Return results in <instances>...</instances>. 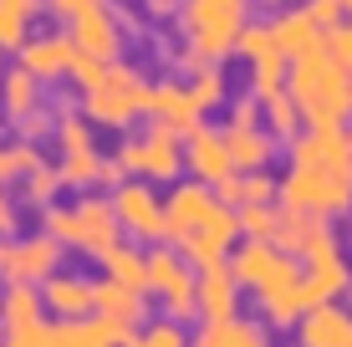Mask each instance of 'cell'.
<instances>
[{
	"label": "cell",
	"instance_id": "42",
	"mask_svg": "<svg viewBox=\"0 0 352 347\" xmlns=\"http://www.w3.org/2000/svg\"><path fill=\"white\" fill-rule=\"evenodd\" d=\"M6 347H52V327H46V322H31V327H10Z\"/></svg>",
	"mask_w": 352,
	"mask_h": 347
},
{
	"label": "cell",
	"instance_id": "20",
	"mask_svg": "<svg viewBox=\"0 0 352 347\" xmlns=\"http://www.w3.org/2000/svg\"><path fill=\"white\" fill-rule=\"evenodd\" d=\"M148 117H159V123L179 128V133H194V128H199V117H204V107L194 102L189 82H184V87H179V82H164V87H153Z\"/></svg>",
	"mask_w": 352,
	"mask_h": 347
},
{
	"label": "cell",
	"instance_id": "30",
	"mask_svg": "<svg viewBox=\"0 0 352 347\" xmlns=\"http://www.w3.org/2000/svg\"><path fill=\"white\" fill-rule=\"evenodd\" d=\"M261 117H265V133H271V138H296V133H301V123H307V117H301V107H296V98H291L286 87L265 98Z\"/></svg>",
	"mask_w": 352,
	"mask_h": 347
},
{
	"label": "cell",
	"instance_id": "3",
	"mask_svg": "<svg viewBox=\"0 0 352 347\" xmlns=\"http://www.w3.org/2000/svg\"><path fill=\"white\" fill-rule=\"evenodd\" d=\"M250 26V0H179V31H184V62L214 67L240 46V31Z\"/></svg>",
	"mask_w": 352,
	"mask_h": 347
},
{
	"label": "cell",
	"instance_id": "34",
	"mask_svg": "<svg viewBox=\"0 0 352 347\" xmlns=\"http://www.w3.org/2000/svg\"><path fill=\"white\" fill-rule=\"evenodd\" d=\"M189 92H194V102H199L204 113H210V107H220V102H225V71H220V62H214V67H194Z\"/></svg>",
	"mask_w": 352,
	"mask_h": 347
},
{
	"label": "cell",
	"instance_id": "33",
	"mask_svg": "<svg viewBox=\"0 0 352 347\" xmlns=\"http://www.w3.org/2000/svg\"><path fill=\"white\" fill-rule=\"evenodd\" d=\"M36 164H41V153H36V143H31V138L6 143V148H0V184H10V179H26Z\"/></svg>",
	"mask_w": 352,
	"mask_h": 347
},
{
	"label": "cell",
	"instance_id": "12",
	"mask_svg": "<svg viewBox=\"0 0 352 347\" xmlns=\"http://www.w3.org/2000/svg\"><path fill=\"white\" fill-rule=\"evenodd\" d=\"M276 245L291 250L296 260H311L322 250H337V235L327 225V214H311V210H281V225H276Z\"/></svg>",
	"mask_w": 352,
	"mask_h": 347
},
{
	"label": "cell",
	"instance_id": "40",
	"mask_svg": "<svg viewBox=\"0 0 352 347\" xmlns=\"http://www.w3.org/2000/svg\"><path fill=\"white\" fill-rule=\"evenodd\" d=\"M41 230H46V235H56L62 245H77V210H56V205H46Z\"/></svg>",
	"mask_w": 352,
	"mask_h": 347
},
{
	"label": "cell",
	"instance_id": "45",
	"mask_svg": "<svg viewBox=\"0 0 352 347\" xmlns=\"http://www.w3.org/2000/svg\"><path fill=\"white\" fill-rule=\"evenodd\" d=\"M261 123V102L256 98H235L230 102V123L225 128H256Z\"/></svg>",
	"mask_w": 352,
	"mask_h": 347
},
{
	"label": "cell",
	"instance_id": "21",
	"mask_svg": "<svg viewBox=\"0 0 352 347\" xmlns=\"http://www.w3.org/2000/svg\"><path fill=\"white\" fill-rule=\"evenodd\" d=\"M301 286H307L311 306H317V302H332L337 291H347V286H352V271H347L342 250H322V256H311L307 271H301Z\"/></svg>",
	"mask_w": 352,
	"mask_h": 347
},
{
	"label": "cell",
	"instance_id": "6",
	"mask_svg": "<svg viewBox=\"0 0 352 347\" xmlns=\"http://www.w3.org/2000/svg\"><path fill=\"white\" fill-rule=\"evenodd\" d=\"M118 159L128 164L133 179H148V184H174L184 169V133L153 117V128H143L138 138L118 143Z\"/></svg>",
	"mask_w": 352,
	"mask_h": 347
},
{
	"label": "cell",
	"instance_id": "28",
	"mask_svg": "<svg viewBox=\"0 0 352 347\" xmlns=\"http://www.w3.org/2000/svg\"><path fill=\"white\" fill-rule=\"evenodd\" d=\"M194 347H271V342H265V332L256 327V322L230 317V322H210L204 337L194 342Z\"/></svg>",
	"mask_w": 352,
	"mask_h": 347
},
{
	"label": "cell",
	"instance_id": "44",
	"mask_svg": "<svg viewBox=\"0 0 352 347\" xmlns=\"http://www.w3.org/2000/svg\"><path fill=\"white\" fill-rule=\"evenodd\" d=\"M327 52H332L342 67H352V16L342 21V26H332V31H327Z\"/></svg>",
	"mask_w": 352,
	"mask_h": 347
},
{
	"label": "cell",
	"instance_id": "48",
	"mask_svg": "<svg viewBox=\"0 0 352 347\" xmlns=\"http://www.w3.org/2000/svg\"><path fill=\"white\" fill-rule=\"evenodd\" d=\"M10 230H16V210H10L6 189H0V235H10Z\"/></svg>",
	"mask_w": 352,
	"mask_h": 347
},
{
	"label": "cell",
	"instance_id": "49",
	"mask_svg": "<svg viewBox=\"0 0 352 347\" xmlns=\"http://www.w3.org/2000/svg\"><path fill=\"white\" fill-rule=\"evenodd\" d=\"M46 5H52L56 16H67V21H72V16H77L82 5H87V0H46Z\"/></svg>",
	"mask_w": 352,
	"mask_h": 347
},
{
	"label": "cell",
	"instance_id": "17",
	"mask_svg": "<svg viewBox=\"0 0 352 347\" xmlns=\"http://www.w3.org/2000/svg\"><path fill=\"white\" fill-rule=\"evenodd\" d=\"M62 271V240L56 235H26V240H16V260H10V271L6 276L10 281H46V276H56Z\"/></svg>",
	"mask_w": 352,
	"mask_h": 347
},
{
	"label": "cell",
	"instance_id": "35",
	"mask_svg": "<svg viewBox=\"0 0 352 347\" xmlns=\"http://www.w3.org/2000/svg\"><path fill=\"white\" fill-rule=\"evenodd\" d=\"M56 189H62V174L46 169V164H36V169L21 179V199H26V205H41V210L56 199Z\"/></svg>",
	"mask_w": 352,
	"mask_h": 347
},
{
	"label": "cell",
	"instance_id": "37",
	"mask_svg": "<svg viewBox=\"0 0 352 347\" xmlns=\"http://www.w3.org/2000/svg\"><path fill=\"white\" fill-rule=\"evenodd\" d=\"M92 117H56V143H62V153H82V148H97L92 143Z\"/></svg>",
	"mask_w": 352,
	"mask_h": 347
},
{
	"label": "cell",
	"instance_id": "23",
	"mask_svg": "<svg viewBox=\"0 0 352 347\" xmlns=\"http://www.w3.org/2000/svg\"><path fill=\"white\" fill-rule=\"evenodd\" d=\"M225 148H230V164H235V174H256L271 164L276 153V138L265 133V128H225Z\"/></svg>",
	"mask_w": 352,
	"mask_h": 347
},
{
	"label": "cell",
	"instance_id": "2",
	"mask_svg": "<svg viewBox=\"0 0 352 347\" xmlns=\"http://www.w3.org/2000/svg\"><path fill=\"white\" fill-rule=\"evenodd\" d=\"M164 220H168L174 250H184V260H194V266L225 260V250L240 240V210L225 205V199L214 194V184H204V179L168 189Z\"/></svg>",
	"mask_w": 352,
	"mask_h": 347
},
{
	"label": "cell",
	"instance_id": "31",
	"mask_svg": "<svg viewBox=\"0 0 352 347\" xmlns=\"http://www.w3.org/2000/svg\"><path fill=\"white\" fill-rule=\"evenodd\" d=\"M307 306H311V296H307V286L296 281V286H286V291L265 296V302H261V312H265V322H271V327H296Z\"/></svg>",
	"mask_w": 352,
	"mask_h": 347
},
{
	"label": "cell",
	"instance_id": "54",
	"mask_svg": "<svg viewBox=\"0 0 352 347\" xmlns=\"http://www.w3.org/2000/svg\"><path fill=\"white\" fill-rule=\"evenodd\" d=\"M347 87H352V67H347Z\"/></svg>",
	"mask_w": 352,
	"mask_h": 347
},
{
	"label": "cell",
	"instance_id": "50",
	"mask_svg": "<svg viewBox=\"0 0 352 347\" xmlns=\"http://www.w3.org/2000/svg\"><path fill=\"white\" fill-rule=\"evenodd\" d=\"M10 260H16V240H10V235H0V276L10 271Z\"/></svg>",
	"mask_w": 352,
	"mask_h": 347
},
{
	"label": "cell",
	"instance_id": "22",
	"mask_svg": "<svg viewBox=\"0 0 352 347\" xmlns=\"http://www.w3.org/2000/svg\"><path fill=\"white\" fill-rule=\"evenodd\" d=\"M271 31H276V41H281L286 56H307V52H322V46H327V31L311 21L307 5H301V10H281V16L271 21Z\"/></svg>",
	"mask_w": 352,
	"mask_h": 347
},
{
	"label": "cell",
	"instance_id": "14",
	"mask_svg": "<svg viewBox=\"0 0 352 347\" xmlns=\"http://www.w3.org/2000/svg\"><path fill=\"white\" fill-rule=\"evenodd\" d=\"M296 347H352V312L337 302L307 306L296 322Z\"/></svg>",
	"mask_w": 352,
	"mask_h": 347
},
{
	"label": "cell",
	"instance_id": "19",
	"mask_svg": "<svg viewBox=\"0 0 352 347\" xmlns=\"http://www.w3.org/2000/svg\"><path fill=\"white\" fill-rule=\"evenodd\" d=\"M41 302H46V312H56L62 322L92 317V281L72 276V271H56V276L41 281Z\"/></svg>",
	"mask_w": 352,
	"mask_h": 347
},
{
	"label": "cell",
	"instance_id": "16",
	"mask_svg": "<svg viewBox=\"0 0 352 347\" xmlns=\"http://www.w3.org/2000/svg\"><path fill=\"white\" fill-rule=\"evenodd\" d=\"M184 164L194 179H204V184H220L225 174H235V164H230V148H225V133H214V128H194L184 133Z\"/></svg>",
	"mask_w": 352,
	"mask_h": 347
},
{
	"label": "cell",
	"instance_id": "41",
	"mask_svg": "<svg viewBox=\"0 0 352 347\" xmlns=\"http://www.w3.org/2000/svg\"><path fill=\"white\" fill-rule=\"evenodd\" d=\"M102 71H107V62H102V56H92V52H77V62H72V71H67V77L77 82L82 92H87V87H97V82H102Z\"/></svg>",
	"mask_w": 352,
	"mask_h": 347
},
{
	"label": "cell",
	"instance_id": "25",
	"mask_svg": "<svg viewBox=\"0 0 352 347\" xmlns=\"http://www.w3.org/2000/svg\"><path fill=\"white\" fill-rule=\"evenodd\" d=\"M36 92H41V82H36L21 62L10 67V71H0V113H6L10 123H21L26 113L41 107V102H36Z\"/></svg>",
	"mask_w": 352,
	"mask_h": 347
},
{
	"label": "cell",
	"instance_id": "10",
	"mask_svg": "<svg viewBox=\"0 0 352 347\" xmlns=\"http://www.w3.org/2000/svg\"><path fill=\"white\" fill-rule=\"evenodd\" d=\"M148 286L164 296V306H168L174 322L199 312V281L184 271V250H153L148 256Z\"/></svg>",
	"mask_w": 352,
	"mask_h": 347
},
{
	"label": "cell",
	"instance_id": "18",
	"mask_svg": "<svg viewBox=\"0 0 352 347\" xmlns=\"http://www.w3.org/2000/svg\"><path fill=\"white\" fill-rule=\"evenodd\" d=\"M235 312H240V281H235V271H230L225 260L199 266V317L230 322Z\"/></svg>",
	"mask_w": 352,
	"mask_h": 347
},
{
	"label": "cell",
	"instance_id": "9",
	"mask_svg": "<svg viewBox=\"0 0 352 347\" xmlns=\"http://www.w3.org/2000/svg\"><path fill=\"white\" fill-rule=\"evenodd\" d=\"M240 56L250 62V87H256V98H271V92L286 87V71H291V56L281 52V41H276L271 26H245L240 31Z\"/></svg>",
	"mask_w": 352,
	"mask_h": 347
},
{
	"label": "cell",
	"instance_id": "39",
	"mask_svg": "<svg viewBox=\"0 0 352 347\" xmlns=\"http://www.w3.org/2000/svg\"><path fill=\"white\" fill-rule=\"evenodd\" d=\"M271 194H281V184H271V174H240V205H271Z\"/></svg>",
	"mask_w": 352,
	"mask_h": 347
},
{
	"label": "cell",
	"instance_id": "4",
	"mask_svg": "<svg viewBox=\"0 0 352 347\" xmlns=\"http://www.w3.org/2000/svg\"><path fill=\"white\" fill-rule=\"evenodd\" d=\"M286 92L296 98L307 128H332L352 113V87H347V67L337 62L332 52H307V56H291L286 71Z\"/></svg>",
	"mask_w": 352,
	"mask_h": 347
},
{
	"label": "cell",
	"instance_id": "1",
	"mask_svg": "<svg viewBox=\"0 0 352 347\" xmlns=\"http://www.w3.org/2000/svg\"><path fill=\"white\" fill-rule=\"evenodd\" d=\"M281 199L311 214L352 210V128H307L291 138V174L281 179Z\"/></svg>",
	"mask_w": 352,
	"mask_h": 347
},
{
	"label": "cell",
	"instance_id": "46",
	"mask_svg": "<svg viewBox=\"0 0 352 347\" xmlns=\"http://www.w3.org/2000/svg\"><path fill=\"white\" fill-rule=\"evenodd\" d=\"M52 128H56V123H52V113H41V107L21 117V138H31V143H36V138H46Z\"/></svg>",
	"mask_w": 352,
	"mask_h": 347
},
{
	"label": "cell",
	"instance_id": "38",
	"mask_svg": "<svg viewBox=\"0 0 352 347\" xmlns=\"http://www.w3.org/2000/svg\"><path fill=\"white\" fill-rule=\"evenodd\" d=\"M128 347H189V342H184V327H179V322H153V327L133 332Z\"/></svg>",
	"mask_w": 352,
	"mask_h": 347
},
{
	"label": "cell",
	"instance_id": "32",
	"mask_svg": "<svg viewBox=\"0 0 352 347\" xmlns=\"http://www.w3.org/2000/svg\"><path fill=\"white\" fill-rule=\"evenodd\" d=\"M56 174H62V189H92V184H97V174H102V153H97V148L62 153Z\"/></svg>",
	"mask_w": 352,
	"mask_h": 347
},
{
	"label": "cell",
	"instance_id": "26",
	"mask_svg": "<svg viewBox=\"0 0 352 347\" xmlns=\"http://www.w3.org/2000/svg\"><path fill=\"white\" fill-rule=\"evenodd\" d=\"M41 312H46V302L31 281H10L0 291V322L6 327H31V322H41Z\"/></svg>",
	"mask_w": 352,
	"mask_h": 347
},
{
	"label": "cell",
	"instance_id": "11",
	"mask_svg": "<svg viewBox=\"0 0 352 347\" xmlns=\"http://www.w3.org/2000/svg\"><path fill=\"white\" fill-rule=\"evenodd\" d=\"M72 41H77V52L118 62V52H123V16H118L107 0H87V5L72 16Z\"/></svg>",
	"mask_w": 352,
	"mask_h": 347
},
{
	"label": "cell",
	"instance_id": "7",
	"mask_svg": "<svg viewBox=\"0 0 352 347\" xmlns=\"http://www.w3.org/2000/svg\"><path fill=\"white\" fill-rule=\"evenodd\" d=\"M230 271H235V281L245 286V291H256L261 302L301 281L296 256H291V250H281L276 240H245L235 256H230Z\"/></svg>",
	"mask_w": 352,
	"mask_h": 347
},
{
	"label": "cell",
	"instance_id": "36",
	"mask_svg": "<svg viewBox=\"0 0 352 347\" xmlns=\"http://www.w3.org/2000/svg\"><path fill=\"white\" fill-rule=\"evenodd\" d=\"M276 225H281V210L240 205V235H245V240H276Z\"/></svg>",
	"mask_w": 352,
	"mask_h": 347
},
{
	"label": "cell",
	"instance_id": "24",
	"mask_svg": "<svg viewBox=\"0 0 352 347\" xmlns=\"http://www.w3.org/2000/svg\"><path fill=\"white\" fill-rule=\"evenodd\" d=\"M92 312L138 327V322H143V291H138V286L113 281V276H102V281H92Z\"/></svg>",
	"mask_w": 352,
	"mask_h": 347
},
{
	"label": "cell",
	"instance_id": "13",
	"mask_svg": "<svg viewBox=\"0 0 352 347\" xmlns=\"http://www.w3.org/2000/svg\"><path fill=\"white\" fill-rule=\"evenodd\" d=\"M118 235H123V225H118L113 199L82 194V205H77V250H87L92 260H102L107 250L118 245Z\"/></svg>",
	"mask_w": 352,
	"mask_h": 347
},
{
	"label": "cell",
	"instance_id": "15",
	"mask_svg": "<svg viewBox=\"0 0 352 347\" xmlns=\"http://www.w3.org/2000/svg\"><path fill=\"white\" fill-rule=\"evenodd\" d=\"M16 56H21V67H26L36 82H56V77L72 71V62H77V41H72V31L67 36L62 31L56 36H31Z\"/></svg>",
	"mask_w": 352,
	"mask_h": 347
},
{
	"label": "cell",
	"instance_id": "53",
	"mask_svg": "<svg viewBox=\"0 0 352 347\" xmlns=\"http://www.w3.org/2000/svg\"><path fill=\"white\" fill-rule=\"evenodd\" d=\"M342 5H347V16H352V0H342Z\"/></svg>",
	"mask_w": 352,
	"mask_h": 347
},
{
	"label": "cell",
	"instance_id": "51",
	"mask_svg": "<svg viewBox=\"0 0 352 347\" xmlns=\"http://www.w3.org/2000/svg\"><path fill=\"white\" fill-rule=\"evenodd\" d=\"M148 16H179V0H148Z\"/></svg>",
	"mask_w": 352,
	"mask_h": 347
},
{
	"label": "cell",
	"instance_id": "8",
	"mask_svg": "<svg viewBox=\"0 0 352 347\" xmlns=\"http://www.w3.org/2000/svg\"><path fill=\"white\" fill-rule=\"evenodd\" d=\"M113 210H118V225H123V235H133V240H143V245L168 240L164 199L148 189V179H123V184L113 189Z\"/></svg>",
	"mask_w": 352,
	"mask_h": 347
},
{
	"label": "cell",
	"instance_id": "43",
	"mask_svg": "<svg viewBox=\"0 0 352 347\" xmlns=\"http://www.w3.org/2000/svg\"><path fill=\"white\" fill-rule=\"evenodd\" d=\"M307 10H311V21H317L322 31H332V26H342V21H347L342 0H307Z\"/></svg>",
	"mask_w": 352,
	"mask_h": 347
},
{
	"label": "cell",
	"instance_id": "52",
	"mask_svg": "<svg viewBox=\"0 0 352 347\" xmlns=\"http://www.w3.org/2000/svg\"><path fill=\"white\" fill-rule=\"evenodd\" d=\"M261 5H281V0H261Z\"/></svg>",
	"mask_w": 352,
	"mask_h": 347
},
{
	"label": "cell",
	"instance_id": "27",
	"mask_svg": "<svg viewBox=\"0 0 352 347\" xmlns=\"http://www.w3.org/2000/svg\"><path fill=\"white\" fill-rule=\"evenodd\" d=\"M46 0H0V52H21L31 41V21Z\"/></svg>",
	"mask_w": 352,
	"mask_h": 347
},
{
	"label": "cell",
	"instance_id": "47",
	"mask_svg": "<svg viewBox=\"0 0 352 347\" xmlns=\"http://www.w3.org/2000/svg\"><path fill=\"white\" fill-rule=\"evenodd\" d=\"M123 179H128V164L118 159V153H113V159H102V174H97V184H102V189H118Z\"/></svg>",
	"mask_w": 352,
	"mask_h": 347
},
{
	"label": "cell",
	"instance_id": "29",
	"mask_svg": "<svg viewBox=\"0 0 352 347\" xmlns=\"http://www.w3.org/2000/svg\"><path fill=\"white\" fill-rule=\"evenodd\" d=\"M102 271H107L113 281H123V286L148 291V256H143V250H133V245H123V240L102 256Z\"/></svg>",
	"mask_w": 352,
	"mask_h": 347
},
{
	"label": "cell",
	"instance_id": "5",
	"mask_svg": "<svg viewBox=\"0 0 352 347\" xmlns=\"http://www.w3.org/2000/svg\"><path fill=\"white\" fill-rule=\"evenodd\" d=\"M148 102H153V87L128 62H107L102 82L87 87V117L97 128H128L133 117H148Z\"/></svg>",
	"mask_w": 352,
	"mask_h": 347
}]
</instances>
